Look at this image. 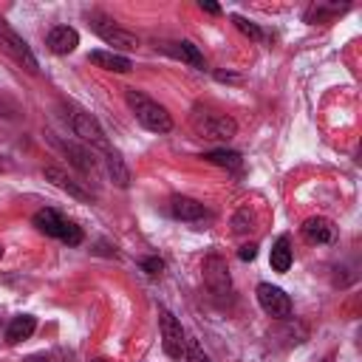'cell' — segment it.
<instances>
[{
  "mask_svg": "<svg viewBox=\"0 0 362 362\" xmlns=\"http://www.w3.org/2000/svg\"><path fill=\"white\" fill-rule=\"evenodd\" d=\"M124 99H127V107L133 110L136 122L144 130H150V133H170L173 130V116L167 113V107L158 105L156 99H150L144 90L127 88L124 90Z\"/></svg>",
  "mask_w": 362,
  "mask_h": 362,
  "instance_id": "1",
  "label": "cell"
},
{
  "mask_svg": "<svg viewBox=\"0 0 362 362\" xmlns=\"http://www.w3.org/2000/svg\"><path fill=\"white\" fill-rule=\"evenodd\" d=\"M189 124H192V133L198 139H206V141H229L238 133V124L229 113H221V110H212L204 105L192 107Z\"/></svg>",
  "mask_w": 362,
  "mask_h": 362,
  "instance_id": "2",
  "label": "cell"
},
{
  "mask_svg": "<svg viewBox=\"0 0 362 362\" xmlns=\"http://www.w3.org/2000/svg\"><path fill=\"white\" fill-rule=\"evenodd\" d=\"M68 124H71V133H74L85 147H96V150H102V153L110 150V141H107L102 124H99L96 116H90L88 110L74 107V110L68 113Z\"/></svg>",
  "mask_w": 362,
  "mask_h": 362,
  "instance_id": "3",
  "label": "cell"
},
{
  "mask_svg": "<svg viewBox=\"0 0 362 362\" xmlns=\"http://www.w3.org/2000/svg\"><path fill=\"white\" fill-rule=\"evenodd\" d=\"M34 226H37L42 235L59 238V240L68 243V246H79V243H82V229H79L74 221H65L57 209H40V212L34 215Z\"/></svg>",
  "mask_w": 362,
  "mask_h": 362,
  "instance_id": "4",
  "label": "cell"
},
{
  "mask_svg": "<svg viewBox=\"0 0 362 362\" xmlns=\"http://www.w3.org/2000/svg\"><path fill=\"white\" fill-rule=\"evenodd\" d=\"M0 51L6 54V57H11L20 68H25L28 74H37L40 71V62H37V57H34V51L28 48V42L0 17Z\"/></svg>",
  "mask_w": 362,
  "mask_h": 362,
  "instance_id": "5",
  "label": "cell"
},
{
  "mask_svg": "<svg viewBox=\"0 0 362 362\" xmlns=\"http://www.w3.org/2000/svg\"><path fill=\"white\" fill-rule=\"evenodd\" d=\"M90 28H93L110 48H116V51H136V48H139V37H136L133 31L116 25V23L107 20V17L93 14V17H90Z\"/></svg>",
  "mask_w": 362,
  "mask_h": 362,
  "instance_id": "6",
  "label": "cell"
},
{
  "mask_svg": "<svg viewBox=\"0 0 362 362\" xmlns=\"http://www.w3.org/2000/svg\"><path fill=\"white\" fill-rule=\"evenodd\" d=\"M158 325H161V345H164V354L170 359H181L184 356V345H187V337H184V328L181 322L175 320V314L170 308H158Z\"/></svg>",
  "mask_w": 362,
  "mask_h": 362,
  "instance_id": "7",
  "label": "cell"
},
{
  "mask_svg": "<svg viewBox=\"0 0 362 362\" xmlns=\"http://www.w3.org/2000/svg\"><path fill=\"white\" fill-rule=\"evenodd\" d=\"M201 272H204V283H206L209 294H215V297H226L229 294V288H232L229 266H226V260L221 255H206Z\"/></svg>",
  "mask_w": 362,
  "mask_h": 362,
  "instance_id": "8",
  "label": "cell"
},
{
  "mask_svg": "<svg viewBox=\"0 0 362 362\" xmlns=\"http://www.w3.org/2000/svg\"><path fill=\"white\" fill-rule=\"evenodd\" d=\"M255 294H257L260 308H263L269 317H274V320H288V317H291V300H288V294H286L280 286L260 283Z\"/></svg>",
  "mask_w": 362,
  "mask_h": 362,
  "instance_id": "9",
  "label": "cell"
},
{
  "mask_svg": "<svg viewBox=\"0 0 362 362\" xmlns=\"http://www.w3.org/2000/svg\"><path fill=\"white\" fill-rule=\"evenodd\" d=\"M51 144H54L59 153H65L68 161H71L82 175H93V173H96V158H93L90 147L76 144V141H71V139H59V136H51Z\"/></svg>",
  "mask_w": 362,
  "mask_h": 362,
  "instance_id": "10",
  "label": "cell"
},
{
  "mask_svg": "<svg viewBox=\"0 0 362 362\" xmlns=\"http://www.w3.org/2000/svg\"><path fill=\"white\" fill-rule=\"evenodd\" d=\"M45 178H48L54 187H59L62 192H68L71 198L93 201V192H90V189H85V184H82V181H76L74 175H68L62 167H45Z\"/></svg>",
  "mask_w": 362,
  "mask_h": 362,
  "instance_id": "11",
  "label": "cell"
},
{
  "mask_svg": "<svg viewBox=\"0 0 362 362\" xmlns=\"http://www.w3.org/2000/svg\"><path fill=\"white\" fill-rule=\"evenodd\" d=\"M45 45L54 51V54H71L76 45H79V34L76 28L71 25H54L45 37Z\"/></svg>",
  "mask_w": 362,
  "mask_h": 362,
  "instance_id": "12",
  "label": "cell"
},
{
  "mask_svg": "<svg viewBox=\"0 0 362 362\" xmlns=\"http://www.w3.org/2000/svg\"><path fill=\"white\" fill-rule=\"evenodd\" d=\"M93 65L105 68V71H113V74H127L133 71V62L124 57V54H116V51H90L88 57Z\"/></svg>",
  "mask_w": 362,
  "mask_h": 362,
  "instance_id": "13",
  "label": "cell"
},
{
  "mask_svg": "<svg viewBox=\"0 0 362 362\" xmlns=\"http://www.w3.org/2000/svg\"><path fill=\"white\" fill-rule=\"evenodd\" d=\"M170 209H173V215L178 221H201V218H206L204 204H198L195 198H187V195H173Z\"/></svg>",
  "mask_w": 362,
  "mask_h": 362,
  "instance_id": "14",
  "label": "cell"
},
{
  "mask_svg": "<svg viewBox=\"0 0 362 362\" xmlns=\"http://www.w3.org/2000/svg\"><path fill=\"white\" fill-rule=\"evenodd\" d=\"M303 238L308 243H328V240H334V223L328 218H322V215L308 218L303 223Z\"/></svg>",
  "mask_w": 362,
  "mask_h": 362,
  "instance_id": "15",
  "label": "cell"
},
{
  "mask_svg": "<svg viewBox=\"0 0 362 362\" xmlns=\"http://www.w3.org/2000/svg\"><path fill=\"white\" fill-rule=\"evenodd\" d=\"M105 167H107V175H110V181L116 184V187H130V170H127V164H124V158H122V153L119 150H107L105 153Z\"/></svg>",
  "mask_w": 362,
  "mask_h": 362,
  "instance_id": "16",
  "label": "cell"
},
{
  "mask_svg": "<svg viewBox=\"0 0 362 362\" xmlns=\"http://www.w3.org/2000/svg\"><path fill=\"white\" fill-rule=\"evenodd\" d=\"M34 328H37V320H34L31 314H17V317L8 322V328H6V342L17 345L20 339H28V337L34 334Z\"/></svg>",
  "mask_w": 362,
  "mask_h": 362,
  "instance_id": "17",
  "label": "cell"
},
{
  "mask_svg": "<svg viewBox=\"0 0 362 362\" xmlns=\"http://www.w3.org/2000/svg\"><path fill=\"white\" fill-rule=\"evenodd\" d=\"M269 263H272L274 272H288V266H291V240H288V235H280L274 240L272 255H269Z\"/></svg>",
  "mask_w": 362,
  "mask_h": 362,
  "instance_id": "18",
  "label": "cell"
},
{
  "mask_svg": "<svg viewBox=\"0 0 362 362\" xmlns=\"http://www.w3.org/2000/svg\"><path fill=\"white\" fill-rule=\"evenodd\" d=\"M173 57H178V59H184V62H189L192 68H206V62H204V54L198 51V45L195 42H189V40H181V42H173V48H167Z\"/></svg>",
  "mask_w": 362,
  "mask_h": 362,
  "instance_id": "19",
  "label": "cell"
},
{
  "mask_svg": "<svg viewBox=\"0 0 362 362\" xmlns=\"http://www.w3.org/2000/svg\"><path fill=\"white\" fill-rule=\"evenodd\" d=\"M348 6L342 3H314L308 11H305V23H328L331 17H337V14H342Z\"/></svg>",
  "mask_w": 362,
  "mask_h": 362,
  "instance_id": "20",
  "label": "cell"
},
{
  "mask_svg": "<svg viewBox=\"0 0 362 362\" xmlns=\"http://www.w3.org/2000/svg\"><path fill=\"white\" fill-rule=\"evenodd\" d=\"M204 158L209 164H218V167H226V170H240V153L235 150H212V153H204Z\"/></svg>",
  "mask_w": 362,
  "mask_h": 362,
  "instance_id": "21",
  "label": "cell"
},
{
  "mask_svg": "<svg viewBox=\"0 0 362 362\" xmlns=\"http://www.w3.org/2000/svg\"><path fill=\"white\" fill-rule=\"evenodd\" d=\"M232 23H235V28H238L240 34H246L249 40H255V42H260V40H263L260 25H257V23H252L249 17H243V14H232Z\"/></svg>",
  "mask_w": 362,
  "mask_h": 362,
  "instance_id": "22",
  "label": "cell"
},
{
  "mask_svg": "<svg viewBox=\"0 0 362 362\" xmlns=\"http://www.w3.org/2000/svg\"><path fill=\"white\" fill-rule=\"evenodd\" d=\"M252 223H255V215H252V209H249V206H240V209L235 212V218H232V229H235L238 235L249 232V229H252Z\"/></svg>",
  "mask_w": 362,
  "mask_h": 362,
  "instance_id": "23",
  "label": "cell"
},
{
  "mask_svg": "<svg viewBox=\"0 0 362 362\" xmlns=\"http://www.w3.org/2000/svg\"><path fill=\"white\" fill-rule=\"evenodd\" d=\"M0 116L3 119H20V105L6 90H0Z\"/></svg>",
  "mask_w": 362,
  "mask_h": 362,
  "instance_id": "24",
  "label": "cell"
},
{
  "mask_svg": "<svg viewBox=\"0 0 362 362\" xmlns=\"http://www.w3.org/2000/svg\"><path fill=\"white\" fill-rule=\"evenodd\" d=\"M184 362H209V356L201 351V345L195 339H187V345H184Z\"/></svg>",
  "mask_w": 362,
  "mask_h": 362,
  "instance_id": "25",
  "label": "cell"
},
{
  "mask_svg": "<svg viewBox=\"0 0 362 362\" xmlns=\"http://www.w3.org/2000/svg\"><path fill=\"white\" fill-rule=\"evenodd\" d=\"M141 269H144L150 277H156V274H161L164 260H161V257H144V260H141Z\"/></svg>",
  "mask_w": 362,
  "mask_h": 362,
  "instance_id": "26",
  "label": "cell"
},
{
  "mask_svg": "<svg viewBox=\"0 0 362 362\" xmlns=\"http://www.w3.org/2000/svg\"><path fill=\"white\" fill-rule=\"evenodd\" d=\"M238 257H240V260H255V257H257V246H255V243H246V246H240Z\"/></svg>",
  "mask_w": 362,
  "mask_h": 362,
  "instance_id": "27",
  "label": "cell"
},
{
  "mask_svg": "<svg viewBox=\"0 0 362 362\" xmlns=\"http://www.w3.org/2000/svg\"><path fill=\"white\" fill-rule=\"evenodd\" d=\"M201 8H204L206 14H221V6H218V3H209V0H201Z\"/></svg>",
  "mask_w": 362,
  "mask_h": 362,
  "instance_id": "28",
  "label": "cell"
},
{
  "mask_svg": "<svg viewBox=\"0 0 362 362\" xmlns=\"http://www.w3.org/2000/svg\"><path fill=\"white\" fill-rule=\"evenodd\" d=\"M25 362H48V359H45V356H28Z\"/></svg>",
  "mask_w": 362,
  "mask_h": 362,
  "instance_id": "29",
  "label": "cell"
},
{
  "mask_svg": "<svg viewBox=\"0 0 362 362\" xmlns=\"http://www.w3.org/2000/svg\"><path fill=\"white\" fill-rule=\"evenodd\" d=\"M93 362H110V359H102V356H99V359H93Z\"/></svg>",
  "mask_w": 362,
  "mask_h": 362,
  "instance_id": "30",
  "label": "cell"
},
{
  "mask_svg": "<svg viewBox=\"0 0 362 362\" xmlns=\"http://www.w3.org/2000/svg\"><path fill=\"white\" fill-rule=\"evenodd\" d=\"M0 257H3V243H0Z\"/></svg>",
  "mask_w": 362,
  "mask_h": 362,
  "instance_id": "31",
  "label": "cell"
},
{
  "mask_svg": "<svg viewBox=\"0 0 362 362\" xmlns=\"http://www.w3.org/2000/svg\"><path fill=\"white\" fill-rule=\"evenodd\" d=\"M322 362H331V359H322Z\"/></svg>",
  "mask_w": 362,
  "mask_h": 362,
  "instance_id": "32",
  "label": "cell"
}]
</instances>
